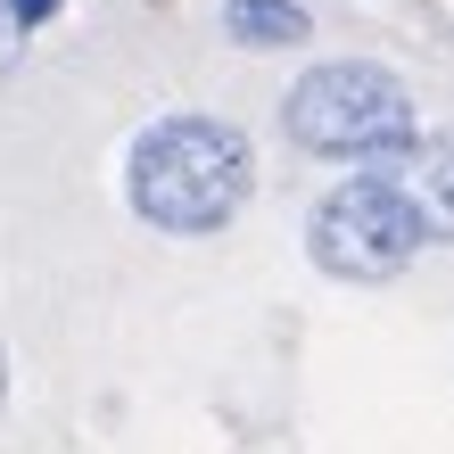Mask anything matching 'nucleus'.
I'll use <instances>...</instances> for the list:
<instances>
[{
  "label": "nucleus",
  "mask_w": 454,
  "mask_h": 454,
  "mask_svg": "<svg viewBox=\"0 0 454 454\" xmlns=\"http://www.w3.org/2000/svg\"><path fill=\"white\" fill-rule=\"evenodd\" d=\"M256 191V149L248 132L223 124V116H157L124 157V199L132 215L174 231V239H199V231H223Z\"/></svg>",
  "instance_id": "1"
},
{
  "label": "nucleus",
  "mask_w": 454,
  "mask_h": 454,
  "mask_svg": "<svg viewBox=\"0 0 454 454\" xmlns=\"http://www.w3.org/2000/svg\"><path fill=\"white\" fill-rule=\"evenodd\" d=\"M281 132L306 157H347V166H388L421 141L413 124V91L372 59H331L306 67L281 99Z\"/></svg>",
  "instance_id": "2"
},
{
  "label": "nucleus",
  "mask_w": 454,
  "mask_h": 454,
  "mask_svg": "<svg viewBox=\"0 0 454 454\" xmlns=\"http://www.w3.org/2000/svg\"><path fill=\"white\" fill-rule=\"evenodd\" d=\"M306 248H314V264L339 273V281H396L421 248H430V223H421V207L405 199V182L380 166V174L339 182L331 199H314Z\"/></svg>",
  "instance_id": "3"
},
{
  "label": "nucleus",
  "mask_w": 454,
  "mask_h": 454,
  "mask_svg": "<svg viewBox=\"0 0 454 454\" xmlns=\"http://www.w3.org/2000/svg\"><path fill=\"white\" fill-rule=\"evenodd\" d=\"M388 174L405 182V199L421 207L430 239H454V141H413L405 157H388Z\"/></svg>",
  "instance_id": "4"
},
{
  "label": "nucleus",
  "mask_w": 454,
  "mask_h": 454,
  "mask_svg": "<svg viewBox=\"0 0 454 454\" xmlns=\"http://www.w3.org/2000/svg\"><path fill=\"white\" fill-rule=\"evenodd\" d=\"M223 34L248 42V50H298L314 34V17L298 0H223Z\"/></svg>",
  "instance_id": "5"
},
{
  "label": "nucleus",
  "mask_w": 454,
  "mask_h": 454,
  "mask_svg": "<svg viewBox=\"0 0 454 454\" xmlns=\"http://www.w3.org/2000/svg\"><path fill=\"white\" fill-rule=\"evenodd\" d=\"M9 17H17V34H34V25L59 17V0H9Z\"/></svg>",
  "instance_id": "6"
}]
</instances>
